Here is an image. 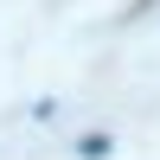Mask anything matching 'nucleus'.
Wrapping results in <instances>:
<instances>
[{
	"mask_svg": "<svg viewBox=\"0 0 160 160\" xmlns=\"http://www.w3.org/2000/svg\"><path fill=\"white\" fill-rule=\"evenodd\" d=\"M77 154H83V160H102V154H109V135H83V141H77Z\"/></svg>",
	"mask_w": 160,
	"mask_h": 160,
	"instance_id": "obj_1",
	"label": "nucleus"
}]
</instances>
